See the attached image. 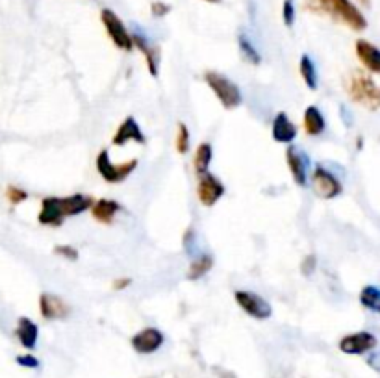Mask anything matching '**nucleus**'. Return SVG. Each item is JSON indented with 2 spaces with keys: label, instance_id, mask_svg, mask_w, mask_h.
<instances>
[{
  "label": "nucleus",
  "instance_id": "aec40b11",
  "mask_svg": "<svg viewBox=\"0 0 380 378\" xmlns=\"http://www.w3.org/2000/svg\"><path fill=\"white\" fill-rule=\"evenodd\" d=\"M302 125H305V132L308 136H321L327 128V123H325V117H323V111L317 106H308L305 109V115H302Z\"/></svg>",
  "mask_w": 380,
  "mask_h": 378
},
{
  "label": "nucleus",
  "instance_id": "2f4dec72",
  "mask_svg": "<svg viewBox=\"0 0 380 378\" xmlns=\"http://www.w3.org/2000/svg\"><path fill=\"white\" fill-rule=\"evenodd\" d=\"M17 363L23 367H30V369H37V367H39V360L32 354L17 356Z\"/></svg>",
  "mask_w": 380,
  "mask_h": 378
},
{
  "label": "nucleus",
  "instance_id": "7ed1b4c3",
  "mask_svg": "<svg viewBox=\"0 0 380 378\" xmlns=\"http://www.w3.org/2000/svg\"><path fill=\"white\" fill-rule=\"evenodd\" d=\"M345 91L352 102L365 106L371 111H377L380 108L379 87L365 71L354 69L349 73L345 80Z\"/></svg>",
  "mask_w": 380,
  "mask_h": 378
},
{
  "label": "nucleus",
  "instance_id": "6e6552de",
  "mask_svg": "<svg viewBox=\"0 0 380 378\" xmlns=\"http://www.w3.org/2000/svg\"><path fill=\"white\" fill-rule=\"evenodd\" d=\"M234 298H236L237 306L245 312L247 315H251L256 321H265L273 315V308L271 304L265 300L264 297H260L258 293L254 291H245V289H237L234 293Z\"/></svg>",
  "mask_w": 380,
  "mask_h": 378
},
{
  "label": "nucleus",
  "instance_id": "a878e982",
  "mask_svg": "<svg viewBox=\"0 0 380 378\" xmlns=\"http://www.w3.org/2000/svg\"><path fill=\"white\" fill-rule=\"evenodd\" d=\"M174 147L180 156L188 154L190 150V128L186 123H179V130H177V139H174Z\"/></svg>",
  "mask_w": 380,
  "mask_h": 378
},
{
  "label": "nucleus",
  "instance_id": "72a5a7b5",
  "mask_svg": "<svg viewBox=\"0 0 380 378\" xmlns=\"http://www.w3.org/2000/svg\"><path fill=\"white\" fill-rule=\"evenodd\" d=\"M360 4H363V6H371V0H360Z\"/></svg>",
  "mask_w": 380,
  "mask_h": 378
},
{
  "label": "nucleus",
  "instance_id": "bb28decb",
  "mask_svg": "<svg viewBox=\"0 0 380 378\" xmlns=\"http://www.w3.org/2000/svg\"><path fill=\"white\" fill-rule=\"evenodd\" d=\"M6 197H8V201H10V204L17 206V204H21V202H24L26 199H28V193H26L24 189L15 188V186H8Z\"/></svg>",
  "mask_w": 380,
  "mask_h": 378
},
{
  "label": "nucleus",
  "instance_id": "f8f14e48",
  "mask_svg": "<svg viewBox=\"0 0 380 378\" xmlns=\"http://www.w3.org/2000/svg\"><path fill=\"white\" fill-rule=\"evenodd\" d=\"M39 312L46 321H62L71 315V306L64 298L52 293H41Z\"/></svg>",
  "mask_w": 380,
  "mask_h": 378
},
{
  "label": "nucleus",
  "instance_id": "20e7f679",
  "mask_svg": "<svg viewBox=\"0 0 380 378\" xmlns=\"http://www.w3.org/2000/svg\"><path fill=\"white\" fill-rule=\"evenodd\" d=\"M204 82L225 109H236L243 102L242 89L228 76L221 75L217 71H208L204 75Z\"/></svg>",
  "mask_w": 380,
  "mask_h": 378
},
{
  "label": "nucleus",
  "instance_id": "423d86ee",
  "mask_svg": "<svg viewBox=\"0 0 380 378\" xmlns=\"http://www.w3.org/2000/svg\"><path fill=\"white\" fill-rule=\"evenodd\" d=\"M310 183L314 193H316L319 199H325V201H332L336 197L341 195L343 191V186L341 182L336 178L334 172H330L327 167H323L321 163H317L314 167V172L310 177Z\"/></svg>",
  "mask_w": 380,
  "mask_h": 378
},
{
  "label": "nucleus",
  "instance_id": "cd10ccee",
  "mask_svg": "<svg viewBox=\"0 0 380 378\" xmlns=\"http://www.w3.org/2000/svg\"><path fill=\"white\" fill-rule=\"evenodd\" d=\"M282 21L284 24L291 28L295 24V2L293 0H284L282 4Z\"/></svg>",
  "mask_w": 380,
  "mask_h": 378
},
{
  "label": "nucleus",
  "instance_id": "a211bd4d",
  "mask_svg": "<svg viewBox=\"0 0 380 378\" xmlns=\"http://www.w3.org/2000/svg\"><path fill=\"white\" fill-rule=\"evenodd\" d=\"M91 215L97 223L102 224H111L116 215L123 210V206L117 201H110V199H98V201H93L91 204Z\"/></svg>",
  "mask_w": 380,
  "mask_h": 378
},
{
  "label": "nucleus",
  "instance_id": "5701e85b",
  "mask_svg": "<svg viewBox=\"0 0 380 378\" xmlns=\"http://www.w3.org/2000/svg\"><path fill=\"white\" fill-rule=\"evenodd\" d=\"M213 158V149L210 143H201L195 150V158H193V167H195L197 174L201 177L204 172H208L210 163Z\"/></svg>",
  "mask_w": 380,
  "mask_h": 378
},
{
  "label": "nucleus",
  "instance_id": "39448f33",
  "mask_svg": "<svg viewBox=\"0 0 380 378\" xmlns=\"http://www.w3.org/2000/svg\"><path fill=\"white\" fill-rule=\"evenodd\" d=\"M95 167H97V172L102 177L104 182L121 183L138 169V160L132 158V160L123 161V163H114V161L110 160V150L102 149L97 154Z\"/></svg>",
  "mask_w": 380,
  "mask_h": 378
},
{
  "label": "nucleus",
  "instance_id": "1a4fd4ad",
  "mask_svg": "<svg viewBox=\"0 0 380 378\" xmlns=\"http://www.w3.org/2000/svg\"><path fill=\"white\" fill-rule=\"evenodd\" d=\"M223 195H225V183L221 182L215 174L208 171L199 177L197 197H199V202H201L202 206L212 208L213 204H217V201L223 199Z\"/></svg>",
  "mask_w": 380,
  "mask_h": 378
},
{
  "label": "nucleus",
  "instance_id": "473e14b6",
  "mask_svg": "<svg viewBox=\"0 0 380 378\" xmlns=\"http://www.w3.org/2000/svg\"><path fill=\"white\" fill-rule=\"evenodd\" d=\"M130 284H132L130 278H117V280H114V289H116V291H123V289H127Z\"/></svg>",
  "mask_w": 380,
  "mask_h": 378
},
{
  "label": "nucleus",
  "instance_id": "f704fd0d",
  "mask_svg": "<svg viewBox=\"0 0 380 378\" xmlns=\"http://www.w3.org/2000/svg\"><path fill=\"white\" fill-rule=\"evenodd\" d=\"M204 2H210V4H221V0H204Z\"/></svg>",
  "mask_w": 380,
  "mask_h": 378
},
{
  "label": "nucleus",
  "instance_id": "f03ea898",
  "mask_svg": "<svg viewBox=\"0 0 380 378\" xmlns=\"http://www.w3.org/2000/svg\"><path fill=\"white\" fill-rule=\"evenodd\" d=\"M305 6L311 12L329 15L354 32H363L368 28V19L351 0H308V4Z\"/></svg>",
  "mask_w": 380,
  "mask_h": 378
},
{
  "label": "nucleus",
  "instance_id": "c756f323",
  "mask_svg": "<svg viewBox=\"0 0 380 378\" xmlns=\"http://www.w3.org/2000/svg\"><path fill=\"white\" fill-rule=\"evenodd\" d=\"M317 267V256L316 254H308L305 260H302V265H300V273L305 276H311L314 271Z\"/></svg>",
  "mask_w": 380,
  "mask_h": 378
},
{
  "label": "nucleus",
  "instance_id": "dca6fc26",
  "mask_svg": "<svg viewBox=\"0 0 380 378\" xmlns=\"http://www.w3.org/2000/svg\"><path fill=\"white\" fill-rule=\"evenodd\" d=\"M271 136L277 143L291 145L297 138V126L289 120L288 114L284 111H278L273 119V126H271Z\"/></svg>",
  "mask_w": 380,
  "mask_h": 378
},
{
  "label": "nucleus",
  "instance_id": "c85d7f7f",
  "mask_svg": "<svg viewBox=\"0 0 380 378\" xmlns=\"http://www.w3.org/2000/svg\"><path fill=\"white\" fill-rule=\"evenodd\" d=\"M54 252H56L58 256H62V258L69 260V262H76V260H78V251H76L75 246L58 245L54 246Z\"/></svg>",
  "mask_w": 380,
  "mask_h": 378
},
{
  "label": "nucleus",
  "instance_id": "393cba45",
  "mask_svg": "<svg viewBox=\"0 0 380 378\" xmlns=\"http://www.w3.org/2000/svg\"><path fill=\"white\" fill-rule=\"evenodd\" d=\"M237 45H239V51H242L243 57H245L248 63H253V65H260V63H262V56H260L258 48L254 46V43L251 41V37H248L247 34L237 35Z\"/></svg>",
  "mask_w": 380,
  "mask_h": 378
},
{
  "label": "nucleus",
  "instance_id": "6ab92c4d",
  "mask_svg": "<svg viewBox=\"0 0 380 378\" xmlns=\"http://www.w3.org/2000/svg\"><path fill=\"white\" fill-rule=\"evenodd\" d=\"M15 336H17L19 343L23 345L24 349H35L37 339H39V328L30 317H19L17 328H15Z\"/></svg>",
  "mask_w": 380,
  "mask_h": 378
},
{
  "label": "nucleus",
  "instance_id": "9d476101",
  "mask_svg": "<svg viewBox=\"0 0 380 378\" xmlns=\"http://www.w3.org/2000/svg\"><path fill=\"white\" fill-rule=\"evenodd\" d=\"M286 163H288V169L291 172V178L293 182L299 186V188H305L308 183V169H310V158L306 154L305 150L295 147V145H289L286 149Z\"/></svg>",
  "mask_w": 380,
  "mask_h": 378
},
{
  "label": "nucleus",
  "instance_id": "4468645a",
  "mask_svg": "<svg viewBox=\"0 0 380 378\" xmlns=\"http://www.w3.org/2000/svg\"><path fill=\"white\" fill-rule=\"evenodd\" d=\"M134 46H138L141 54L145 56L147 62V69H149L150 76H158V69H160V46H156L152 41L141 32H134L132 34Z\"/></svg>",
  "mask_w": 380,
  "mask_h": 378
},
{
  "label": "nucleus",
  "instance_id": "b1692460",
  "mask_svg": "<svg viewBox=\"0 0 380 378\" xmlns=\"http://www.w3.org/2000/svg\"><path fill=\"white\" fill-rule=\"evenodd\" d=\"M360 303L365 309L369 312H374V314H379L380 312V289L377 286H365L362 287V291H360Z\"/></svg>",
  "mask_w": 380,
  "mask_h": 378
},
{
  "label": "nucleus",
  "instance_id": "f3484780",
  "mask_svg": "<svg viewBox=\"0 0 380 378\" xmlns=\"http://www.w3.org/2000/svg\"><path fill=\"white\" fill-rule=\"evenodd\" d=\"M354 48H356L358 60L369 73H373V75L380 73V51L373 43H369L365 39H358Z\"/></svg>",
  "mask_w": 380,
  "mask_h": 378
},
{
  "label": "nucleus",
  "instance_id": "2eb2a0df",
  "mask_svg": "<svg viewBox=\"0 0 380 378\" xmlns=\"http://www.w3.org/2000/svg\"><path fill=\"white\" fill-rule=\"evenodd\" d=\"M130 141L138 145L147 143L143 130H141V126L138 125V120L134 119V117H127V119L123 120L119 128H117L116 136L111 139V143L116 145V147H123V145L130 143Z\"/></svg>",
  "mask_w": 380,
  "mask_h": 378
},
{
  "label": "nucleus",
  "instance_id": "412c9836",
  "mask_svg": "<svg viewBox=\"0 0 380 378\" xmlns=\"http://www.w3.org/2000/svg\"><path fill=\"white\" fill-rule=\"evenodd\" d=\"M213 267V256L201 252L199 256L191 260L190 269H188V280H201L202 276H206Z\"/></svg>",
  "mask_w": 380,
  "mask_h": 378
},
{
  "label": "nucleus",
  "instance_id": "0eeeda50",
  "mask_svg": "<svg viewBox=\"0 0 380 378\" xmlns=\"http://www.w3.org/2000/svg\"><path fill=\"white\" fill-rule=\"evenodd\" d=\"M100 21H102L104 28H106V34H108V37L114 41V45H116L117 48H121V51L125 52L132 51V34L128 32L125 23H123L121 17H119L116 12L104 8L102 12H100Z\"/></svg>",
  "mask_w": 380,
  "mask_h": 378
},
{
  "label": "nucleus",
  "instance_id": "4be33fe9",
  "mask_svg": "<svg viewBox=\"0 0 380 378\" xmlns=\"http://www.w3.org/2000/svg\"><path fill=\"white\" fill-rule=\"evenodd\" d=\"M299 71H300V76H302V80H305V84L308 86V89L316 91L319 78H317L316 63H314V60H311L308 54H302V56H300Z\"/></svg>",
  "mask_w": 380,
  "mask_h": 378
},
{
  "label": "nucleus",
  "instance_id": "ddd939ff",
  "mask_svg": "<svg viewBox=\"0 0 380 378\" xmlns=\"http://www.w3.org/2000/svg\"><path fill=\"white\" fill-rule=\"evenodd\" d=\"M165 341V336L161 330L154 327L143 328L139 330L138 334H134L132 338V349L138 352V354H152L156 350L160 349L161 345Z\"/></svg>",
  "mask_w": 380,
  "mask_h": 378
},
{
  "label": "nucleus",
  "instance_id": "f257e3e1",
  "mask_svg": "<svg viewBox=\"0 0 380 378\" xmlns=\"http://www.w3.org/2000/svg\"><path fill=\"white\" fill-rule=\"evenodd\" d=\"M91 204V197L82 195V193H75L69 197H45L41 201L37 221L43 226H62L65 219L87 212Z\"/></svg>",
  "mask_w": 380,
  "mask_h": 378
},
{
  "label": "nucleus",
  "instance_id": "9b49d317",
  "mask_svg": "<svg viewBox=\"0 0 380 378\" xmlns=\"http://www.w3.org/2000/svg\"><path fill=\"white\" fill-rule=\"evenodd\" d=\"M377 336L371 332H354L349 334V336H343L340 339V350L343 354H352V356H360V354H368L369 350H373L377 347Z\"/></svg>",
  "mask_w": 380,
  "mask_h": 378
},
{
  "label": "nucleus",
  "instance_id": "7c9ffc66",
  "mask_svg": "<svg viewBox=\"0 0 380 378\" xmlns=\"http://www.w3.org/2000/svg\"><path fill=\"white\" fill-rule=\"evenodd\" d=\"M171 12V6L169 4H165V2H152L150 4V13H152V17H165L168 13Z\"/></svg>",
  "mask_w": 380,
  "mask_h": 378
}]
</instances>
